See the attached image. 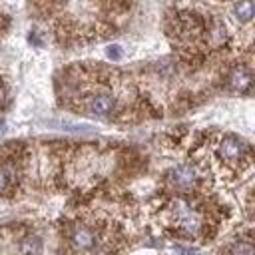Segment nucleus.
<instances>
[{
	"mask_svg": "<svg viewBox=\"0 0 255 255\" xmlns=\"http://www.w3.org/2000/svg\"><path fill=\"white\" fill-rule=\"evenodd\" d=\"M171 213H173V217H175V225L185 233V235H197L201 229H203V217H201V213L193 207V205H189L187 201H183V199H175L173 203H171Z\"/></svg>",
	"mask_w": 255,
	"mask_h": 255,
	"instance_id": "f257e3e1",
	"label": "nucleus"
},
{
	"mask_svg": "<svg viewBox=\"0 0 255 255\" xmlns=\"http://www.w3.org/2000/svg\"><path fill=\"white\" fill-rule=\"evenodd\" d=\"M217 155L229 165H237L249 157V145L237 135H225L217 143Z\"/></svg>",
	"mask_w": 255,
	"mask_h": 255,
	"instance_id": "f03ea898",
	"label": "nucleus"
},
{
	"mask_svg": "<svg viewBox=\"0 0 255 255\" xmlns=\"http://www.w3.org/2000/svg\"><path fill=\"white\" fill-rule=\"evenodd\" d=\"M197 179H199V173H197V169L191 163L175 165L167 173L169 185L175 187L177 191H189V189H193L197 185Z\"/></svg>",
	"mask_w": 255,
	"mask_h": 255,
	"instance_id": "7ed1b4c3",
	"label": "nucleus"
},
{
	"mask_svg": "<svg viewBox=\"0 0 255 255\" xmlns=\"http://www.w3.org/2000/svg\"><path fill=\"white\" fill-rule=\"evenodd\" d=\"M86 110L90 116L94 118H110L114 112H116V100L110 96V94H104V92H98V94H92L86 102Z\"/></svg>",
	"mask_w": 255,
	"mask_h": 255,
	"instance_id": "20e7f679",
	"label": "nucleus"
},
{
	"mask_svg": "<svg viewBox=\"0 0 255 255\" xmlns=\"http://www.w3.org/2000/svg\"><path fill=\"white\" fill-rule=\"evenodd\" d=\"M70 243H72V247L78 249V251H90V249L96 247L98 235H96V231H94L92 227L80 223V225H76V227L70 231Z\"/></svg>",
	"mask_w": 255,
	"mask_h": 255,
	"instance_id": "39448f33",
	"label": "nucleus"
},
{
	"mask_svg": "<svg viewBox=\"0 0 255 255\" xmlns=\"http://www.w3.org/2000/svg\"><path fill=\"white\" fill-rule=\"evenodd\" d=\"M229 88L235 92H247L251 88V72L245 66H237L229 74Z\"/></svg>",
	"mask_w": 255,
	"mask_h": 255,
	"instance_id": "423d86ee",
	"label": "nucleus"
},
{
	"mask_svg": "<svg viewBox=\"0 0 255 255\" xmlns=\"http://www.w3.org/2000/svg\"><path fill=\"white\" fill-rule=\"evenodd\" d=\"M233 14H235V18H237L239 22H243V24L251 22V18H253V2H251V0H239V2H235Z\"/></svg>",
	"mask_w": 255,
	"mask_h": 255,
	"instance_id": "0eeeda50",
	"label": "nucleus"
},
{
	"mask_svg": "<svg viewBox=\"0 0 255 255\" xmlns=\"http://www.w3.org/2000/svg\"><path fill=\"white\" fill-rule=\"evenodd\" d=\"M42 251V241L38 235H28L20 241V253L22 255H38Z\"/></svg>",
	"mask_w": 255,
	"mask_h": 255,
	"instance_id": "6e6552de",
	"label": "nucleus"
},
{
	"mask_svg": "<svg viewBox=\"0 0 255 255\" xmlns=\"http://www.w3.org/2000/svg\"><path fill=\"white\" fill-rule=\"evenodd\" d=\"M16 183V171L8 165L0 167V195H4L6 191H10V187Z\"/></svg>",
	"mask_w": 255,
	"mask_h": 255,
	"instance_id": "1a4fd4ad",
	"label": "nucleus"
},
{
	"mask_svg": "<svg viewBox=\"0 0 255 255\" xmlns=\"http://www.w3.org/2000/svg\"><path fill=\"white\" fill-rule=\"evenodd\" d=\"M231 255H253V245L249 243V241H243V239H239V241H235L233 245H231Z\"/></svg>",
	"mask_w": 255,
	"mask_h": 255,
	"instance_id": "9d476101",
	"label": "nucleus"
},
{
	"mask_svg": "<svg viewBox=\"0 0 255 255\" xmlns=\"http://www.w3.org/2000/svg\"><path fill=\"white\" fill-rule=\"evenodd\" d=\"M108 56H110L112 60H120V58H122V48H120V46H110V48H108Z\"/></svg>",
	"mask_w": 255,
	"mask_h": 255,
	"instance_id": "9b49d317",
	"label": "nucleus"
},
{
	"mask_svg": "<svg viewBox=\"0 0 255 255\" xmlns=\"http://www.w3.org/2000/svg\"><path fill=\"white\" fill-rule=\"evenodd\" d=\"M175 251L179 255H199L195 249H189V247H183V245H175Z\"/></svg>",
	"mask_w": 255,
	"mask_h": 255,
	"instance_id": "f8f14e48",
	"label": "nucleus"
},
{
	"mask_svg": "<svg viewBox=\"0 0 255 255\" xmlns=\"http://www.w3.org/2000/svg\"><path fill=\"white\" fill-rule=\"evenodd\" d=\"M4 94H6V92H4V88H2V84H0V104L4 102Z\"/></svg>",
	"mask_w": 255,
	"mask_h": 255,
	"instance_id": "ddd939ff",
	"label": "nucleus"
}]
</instances>
